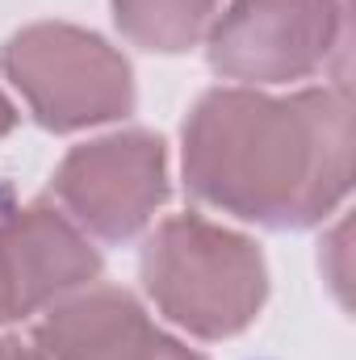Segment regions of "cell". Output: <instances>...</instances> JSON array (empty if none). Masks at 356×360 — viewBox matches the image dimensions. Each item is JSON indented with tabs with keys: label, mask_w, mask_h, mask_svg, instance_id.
<instances>
[{
	"label": "cell",
	"mask_w": 356,
	"mask_h": 360,
	"mask_svg": "<svg viewBox=\"0 0 356 360\" xmlns=\"http://www.w3.org/2000/svg\"><path fill=\"white\" fill-rule=\"evenodd\" d=\"M101 276V252L51 201L0 210V323L46 314Z\"/></svg>",
	"instance_id": "6"
},
{
	"label": "cell",
	"mask_w": 356,
	"mask_h": 360,
	"mask_svg": "<svg viewBox=\"0 0 356 360\" xmlns=\"http://www.w3.org/2000/svg\"><path fill=\"white\" fill-rule=\"evenodd\" d=\"M0 72L13 80L34 122L72 134L134 109V72L101 34L38 21L17 30L0 51Z\"/></svg>",
	"instance_id": "3"
},
{
	"label": "cell",
	"mask_w": 356,
	"mask_h": 360,
	"mask_svg": "<svg viewBox=\"0 0 356 360\" xmlns=\"http://www.w3.org/2000/svg\"><path fill=\"white\" fill-rule=\"evenodd\" d=\"M34 348L42 360H210L168 335L117 285H89L51 306L34 327Z\"/></svg>",
	"instance_id": "7"
},
{
	"label": "cell",
	"mask_w": 356,
	"mask_h": 360,
	"mask_svg": "<svg viewBox=\"0 0 356 360\" xmlns=\"http://www.w3.org/2000/svg\"><path fill=\"white\" fill-rule=\"evenodd\" d=\"M352 184L348 89H210L184 122V188L265 231H306Z\"/></svg>",
	"instance_id": "1"
},
{
	"label": "cell",
	"mask_w": 356,
	"mask_h": 360,
	"mask_svg": "<svg viewBox=\"0 0 356 360\" xmlns=\"http://www.w3.org/2000/svg\"><path fill=\"white\" fill-rule=\"evenodd\" d=\"M17 117H21V113H17V105H13V101L0 92V139H4V134L17 126Z\"/></svg>",
	"instance_id": "9"
},
{
	"label": "cell",
	"mask_w": 356,
	"mask_h": 360,
	"mask_svg": "<svg viewBox=\"0 0 356 360\" xmlns=\"http://www.w3.org/2000/svg\"><path fill=\"white\" fill-rule=\"evenodd\" d=\"M139 272L155 310L197 340L248 331L268 297L260 248L201 214L164 218L143 243Z\"/></svg>",
	"instance_id": "2"
},
{
	"label": "cell",
	"mask_w": 356,
	"mask_h": 360,
	"mask_svg": "<svg viewBox=\"0 0 356 360\" xmlns=\"http://www.w3.org/2000/svg\"><path fill=\"white\" fill-rule=\"evenodd\" d=\"M0 360H8V340H0Z\"/></svg>",
	"instance_id": "11"
},
{
	"label": "cell",
	"mask_w": 356,
	"mask_h": 360,
	"mask_svg": "<svg viewBox=\"0 0 356 360\" xmlns=\"http://www.w3.org/2000/svg\"><path fill=\"white\" fill-rule=\"evenodd\" d=\"M348 4L344 0H231L210 21V68L222 80L289 84L323 72L344 55Z\"/></svg>",
	"instance_id": "4"
},
{
	"label": "cell",
	"mask_w": 356,
	"mask_h": 360,
	"mask_svg": "<svg viewBox=\"0 0 356 360\" xmlns=\"http://www.w3.org/2000/svg\"><path fill=\"white\" fill-rule=\"evenodd\" d=\"M122 38L143 51L180 55L210 30L218 0H109Z\"/></svg>",
	"instance_id": "8"
},
{
	"label": "cell",
	"mask_w": 356,
	"mask_h": 360,
	"mask_svg": "<svg viewBox=\"0 0 356 360\" xmlns=\"http://www.w3.org/2000/svg\"><path fill=\"white\" fill-rule=\"evenodd\" d=\"M59 210L101 243H126L168 201V151L151 130H117L80 143L55 168Z\"/></svg>",
	"instance_id": "5"
},
{
	"label": "cell",
	"mask_w": 356,
	"mask_h": 360,
	"mask_svg": "<svg viewBox=\"0 0 356 360\" xmlns=\"http://www.w3.org/2000/svg\"><path fill=\"white\" fill-rule=\"evenodd\" d=\"M8 360H42V356H38V348H25V344L8 340Z\"/></svg>",
	"instance_id": "10"
}]
</instances>
